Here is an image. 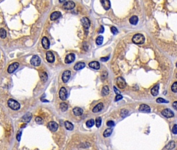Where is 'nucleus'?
<instances>
[{"mask_svg":"<svg viewBox=\"0 0 177 150\" xmlns=\"http://www.w3.org/2000/svg\"><path fill=\"white\" fill-rule=\"evenodd\" d=\"M132 41L136 44H142L144 43L145 37L143 34H138L134 35Z\"/></svg>","mask_w":177,"mask_h":150,"instance_id":"1","label":"nucleus"},{"mask_svg":"<svg viewBox=\"0 0 177 150\" xmlns=\"http://www.w3.org/2000/svg\"><path fill=\"white\" fill-rule=\"evenodd\" d=\"M7 104L8 106L10 107V108L12 109L15 110H17L19 109L20 108V105L17 101H16V100L11 99H9L8 102H7Z\"/></svg>","mask_w":177,"mask_h":150,"instance_id":"2","label":"nucleus"},{"mask_svg":"<svg viewBox=\"0 0 177 150\" xmlns=\"http://www.w3.org/2000/svg\"><path fill=\"white\" fill-rule=\"evenodd\" d=\"M162 115L164 116L166 118H172V117H174V113L172 111L171 109H163L162 112H161Z\"/></svg>","mask_w":177,"mask_h":150,"instance_id":"3","label":"nucleus"},{"mask_svg":"<svg viewBox=\"0 0 177 150\" xmlns=\"http://www.w3.org/2000/svg\"><path fill=\"white\" fill-rule=\"evenodd\" d=\"M116 84L117 87L120 89H123L126 87V82L123 78L121 77H119L117 78L116 80Z\"/></svg>","mask_w":177,"mask_h":150,"instance_id":"4","label":"nucleus"},{"mask_svg":"<svg viewBox=\"0 0 177 150\" xmlns=\"http://www.w3.org/2000/svg\"><path fill=\"white\" fill-rule=\"evenodd\" d=\"M30 63L34 66H38L41 64V59L37 55H34L31 58L30 60Z\"/></svg>","mask_w":177,"mask_h":150,"instance_id":"5","label":"nucleus"},{"mask_svg":"<svg viewBox=\"0 0 177 150\" xmlns=\"http://www.w3.org/2000/svg\"><path fill=\"white\" fill-rule=\"evenodd\" d=\"M75 4L74 2H73L72 1H66L63 5V7L64 9H67V10H70V9H72L74 8Z\"/></svg>","mask_w":177,"mask_h":150,"instance_id":"6","label":"nucleus"},{"mask_svg":"<svg viewBox=\"0 0 177 150\" xmlns=\"http://www.w3.org/2000/svg\"><path fill=\"white\" fill-rule=\"evenodd\" d=\"M59 97L60 99L64 101L67 99V92L66 89L64 87H62L59 91Z\"/></svg>","mask_w":177,"mask_h":150,"instance_id":"7","label":"nucleus"},{"mask_svg":"<svg viewBox=\"0 0 177 150\" xmlns=\"http://www.w3.org/2000/svg\"><path fill=\"white\" fill-rule=\"evenodd\" d=\"M75 59V54L73 53H70L67 54L66 58L65 60H64V62L66 64H70L74 61Z\"/></svg>","mask_w":177,"mask_h":150,"instance_id":"8","label":"nucleus"},{"mask_svg":"<svg viewBox=\"0 0 177 150\" xmlns=\"http://www.w3.org/2000/svg\"><path fill=\"white\" fill-rule=\"evenodd\" d=\"M71 75V73L70 70H66L64 71L62 76V79L63 82L66 83L69 81Z\"/></svg>","mask_w":177,"mask_h":150,"instance_id":"9","label":"nucleus"},{"mask_svg":"<svg viewBox=\"0 0 177 150\" xmlns=\"http://www.w3.org/2000/svg\"><path fill=\"white\" fill-rule=\"evenodd\" d=\"M48 128L53 132L56 131L58 128V125L55 122H50L48 123Z\"/></svg>","mask_w":177,"mask_h":150,"instance_id":"10","label":"nucleus"},{"mask_svg":"<svg viewBox=\"0 0 177 150\" xmlns=\"http://www.w3.org/2000/svg\"><path fill=\"white\" fill-rule=\"evenodd\" d=\"M19 65V63L17 62H15V63H14L11 64L8 67V69H7L8 73L9 74H12V73H14V71L18 68Z\"/></svg>","mask_w":177,"mask_h":150,"instance_id":"11","label":"nucleus"},{"mask_svg":"<svg viewBox=\"0 0 177 150\" xmlns=\"http://www.w3.org/2000/svg\"><path fill=\"white\" fill-rule=\"evenodd\" d=\"M81 22L83 26L85 29H88L91 26V22H90L89 19L86 17H84L82 18Z\"/></svg>","mask_w":177,"mask_h":150,"instance_id":"12","label":"nucleus"},{"mask_svg":"<svg viewBox=\"0 0 177 150\" xmlns=\"http://www.w3.org/2000/svg\"><path fill=\"white\" fill-rule=\"evenodd\" d=\"M46 60L48 62L50 63H53L55 60L54 55L51 51H48L46 53Z\"/></svg>","mask_w":177,"mask_h":150,"instance_id":"13","label":"nucleus"},{"mask_svg":"<svg viewBox=\"0 0 177 150\" xmlns=\"http://www.w3.org/2000/svg\"><path fill=\"white\" fill-rule=\"evenodd\" d=\"M42 44L45 49H48L50 46V42L47 37H44L42 40Z\"/></svg>","mask_w":177,"mask_h":150,"instance_id":"14","label":"nucleus"},{"mask_svg":"<svg viewBox=\"0 0 177 150\" xmlns=\"http://www.w3.org/2000/svg\"><path fill=\"white\" fill-rule=\"evenodd\" d=\"M61 16V13L60 12H54L53 13H51V14L50 15V19L51 20H55L59 18Z\"/></svg>","mask_w":177,"mask_h":150,"instance_id":"15","label":"nucleus"},{"mask_svg":"<svg viewBox=\"0 0 177 150\" xmlns=\"http://www.w3.org/2000/svg\"><path fill=\"white\" fill-rule=\"evenodd\" d=\"M139 111L146 112V113H150L151 112V109L149 106H148L146 104H142L139 107Z\"/></svg>","mask_w":177,"mask_h":150,"instance_id":"16","label":"nucleus"},{"mask_svg":"<svg viewBox=\"0 0 177 150\" xmlns=\"http://www.w3.org/2000/svg\"><path fill=\"white\" fill-rule=\"evenodd\" d=\"M159 84H157L155 85L152 89L151 90V92L152 95L154 96H156L159 94Z\"/></svg>","mask_w":177,"mask_h":150,"instance_id":"17","label":"nucleus"},{"mask_svg":"<svg viewBox=\"0 0 177 150\" xmlns=\"http://www.w3.org/2000/svg\"><path fill=\"white\" fill-rule=\"evenodd\" d=\"M89 66L96 70H98L100 67V65L99 63L97 61H93L89 64Z\"/></svg>","mask_w":177,"mask_h":150,"instance_id":"18","label":"nucleus"},{"mask_svg":"<svg viewBox=\"0 0 177 150\" xmlns=\"http://www.w3.org/2000/svg\"><path fill=\"white\" fill-rule=\"evenodd\" d=\"M103 108H104V105H103V103H99V104H97V105H96L94 107V109H92V112H94L95 113H98V112H100Z\"/></svg>","mask_w":177,"mask_h":150,"instance_id":"19","label":"nucleus"},{"mask_svg":"<svg viewBox=\"0 0 177 150\" xmlns=\"http://www.w3.org/2000/svg\"><path fill=\"white\" fill-rule=\"evenodd\" d=\"M32 117V115L31 113H27V114H25V115L22 117V122H24L25 123H29V122Z\"/></svg>","mask_w":177,"mask_h":150,"instance_id":"20","label":"nucleus"},{"mask_svg":"<svg viewBox=\"0 0 177 150\" xmlns=\"http://www.w3.org/2000/svg\"><path fill=\"white\" fill-rule=\"evenodd\" d=\"M102 5L105 10H109L111 7V2L110 1H100Z\"/></svg>","mask_w":177,"mask_h":150,"instance_id":"21","label":"nucleus"},{"mask_svg":"<svg viewBox=\"0 0 177 150\" xmlns=\"http://www.w3.org/2000/svg\"><path fill=\"white\" fill-rule=\"evenodd\" d=\"M73 112L75 116H80L83 113V110L80 107H76L73 109Z\"/></svg>","mask_w":177,"mask_h":150,"instance_id":"22","label":"nucleus"},{"mask_svg":"<svg viewBox=\"0 0 177 150\" xmlns=\"http://www.w3.org/2000/svg\"><path fill=\"white\" fill-rule=\"evenodd\" d=\"M85 66H86V64L85 63L79 62L78 63H76L74 65V69L75 70H79L84 68Z\"/></svg>","mask_w":177,"mask_h":150,"instance_id":"23","label":"nucleus"},{"mask_svg":"<svg viewBox=\"0 0 177 150\" xmlns=\"http://www.w3.org/2000/svg\"><path fill=\"white\" fill-rule=\"evenodd\" d=\"M138 17L137 16H133L129 19L130 23L133 25H136L138 22Z\"/></svg>","mask_w":177,"mask_h":150,"instance_id":"24","label":"nucleus"},{"mask_svg":"<svg viewBox=\"0 0 177 150\" xmlns=\"http://www.w3.org/2000/svg\"><path fill=\"white\" fill-rule=\"evenodd\" d=\"M176 146V143L174 141L169 142L166 146V149L168 150H171L174 149Z\"/></svg>","mask_w":177,"mask_h":150,"instance_id":"25","label":"nucleus"},{"mask_svg":"<svg viewBox=\"0 0 177 150\" xmlns=\"http://www.w3.org/2000/svg\"><path fill=\"white\" fill-rule=\"evenodd\" d=\"M109 93V88L108 86H105L103 87L101 91V95L104 96L108 95Z\"/></svg>","mask_w":177,"mask_h":150,"instance_id":"26","label":"nucleus"},{"mask_svg":"<svg viewBox=\"0 0 177 150\" xmlns=\"http://www.w3.org/2000/svg\"><path fill=\"white\" fill-rule=\"evenodd\" d=\"M64 126H65L66 128L68 130H72L74 128L73 125L69 121H66L64 122Z\"/></svg>","mask_w":177,"mask_h":150,"instance_id":"27","label":"nucleus"},{"mask_svg":"<svg viewBox=\"0 0 177 150\" xmlns=\"http://www.w3.org/2000/svg\"><path fill=\"white\" fill-rule=\"evenodd\" d=\"M112 131H113V129L112 128H108L106 130H105V131H104L103 135H104V137L107 138V137H108V136H111V135L112 134Z\"/></svg>","mask_w":177,"mask_h":150,"instance_id":"28","label":"nucleus"},{"mask_svg":"<svg viewBox=\"0 0 177 150\" xmlns=\"http://www.w3.org/2000/svg\"><path fill=\"white\" fill-rule=\"evenodd\" d=\"M40 76L41 80L43 81V82H46V81L47 80V79H48L47 74L45 72H42L41 74H40Z\"/></svg>","mask_w":177,"mask_h":150,"instance_id":"29","label":"nucleus"},{"mask_svg":"<svg viewBox=\"0 0 177 150\" xmlns=\"http://www.w3.org/2000/svg\"><path fill=\"white\" fill-rule=\"evenodd\" d=\"M95 120L93 119H89L87 120V121L86 122V126L88 127V128H91V127H92L95 125Z\"/></svg>","mask_w":177,"mask_h":150,"instance_id":"30","label":"nucleus"},{"mask_svg":"<svg viewBox=\"0 0 177 150\" xmlns=\"http://www.w3.org/2000/svg\"><path fill=\"white\" fill-rule=\"evenodd\" d=\"M60 109L62 112H66L68 109V106L66 103H61L60 104Z\"/></svg>","mask_w":177,"mask_h":150,"instance_id":"31","label":"nucleus"},{"mask_svg":"<svg viewBox=\"0 0 177 150\" xmlns=\"http://www.w3.org/2000/svg\"><path fill=\"white\" fill-rule=\"evenodd\" d=\"M103 41H104V37L102 35H99V36L96 39V44L98 45H100L102 44Z\"/></svg>","mask_w":177,"mask_h":150,"instance_id":"32","label":"nucleus"},{"mask_svg":"<svg viewBox=\"0 0 177 150\" xmlns=\"http://www.w3.org/2000/svg\"><path fill=\"white\" fill-rule=\"evenodd\" d=\"M96 125L97 128H99L101 125V122H102V119L100 117H98L97 118H96Z\"/></svg>","mask_w":177,"mask_h":150,"instance_id":"33","label":"nucleus"},{"mask_svg":"<svg viewBox=\"0 0 177 150\" xmlns=\"http://www.w3.org/2000/svg\"><path fill=\"white\" fill-rule=\"evenodd\" d=\"M6 37V31L3 28L0 29V37L2 39H4Z\"/></svg>","mask_w":177,"mask_h":150,"instance_id":"34","label":"nucleus"},{"mask_svg":"<svg viewBox=\"0 0 177 150\" xmlns=\"http://www.w3.org/2000/svg\"><path fill=\"white\" fill-rule=\"evenodd\" d=\"M128 114V110L126 109H123L121 111V116L122 117H125Z\"/></svg>","mask_w":177,"mask_h":150,"instance_id":"35","label":"nucleus"},{"mask_svg":"<svg viewBox=\"0 0 177 150\" xmlns=\"http://www.w3.org/2000/svg\"><path fill=\"white\" fill-rule=\"evenodd\" d=\"M156 102L159 103H169V101L163 98H161V97H159V98L156 99Z\"/></svg>","mask_w":177,"mask_h":150,"instance_id":"36","label":"nucleus"},{"mask_svg":"<svg viewBox=\"0 0 177 150\" xmlns=\"http://www.w3.org/2000/svg\"><path fill=\"white\" fill-rule=\"evenodd\" d=\"M35 120L36 123L39 125H42L43 123V120L40 117H37L36 118H35Z\"/></svg>","mask_w":177,"mask_h":150,"instance_id":"37","label":"nucleus"},{"mask_svg":"<svg viewBox=\"0 0 177 150\" xmlns=\"http://www.w3.org/2000/svg\"><path fill=\"white\" fill-rule=\"evenodd\" d=\"M171 90L172 92L176 93L177 92V82H175L173 83L171 86Z\"/></svg>","mask_w":177,"mask_h":150,"instance_id":"38","label":"nucleus"},{"mask_svg":"<svg viewBox=\"0 0 177 150\" xmlns=\"http://www.w3.org/2000/svg\"><path fill=\"white\" fill-rule=\"evenodd\" d=\"M111 31L112 32V33L113 34H116L118 32V31L117 28L115 27H113V26L111 28Z\"/></svg>","mask_w":177,"mask_h":150,"instance_id":"39","label":"nucleus"},{"mask_svg":"<svg viewBox=\"0 0 177 150\" xmlns=\"http://www.w3.org/2000/svg\"><path fill=\"white\" fill-rule=\"evenodd\" d=\"M107 125L109 127H112L115 125V123L112 120H109V121L107 123Z\"/></svg>","mask_w":177,"mask_h":150,"instance_id":"40","label":"nucleus"},{"mask_svg":"<svg viewBox=\"0 0 177 150\" xmlns=\"http://www.w3.org/2000/svg\"><path fill=\"white\" fill-rule=\"evenodd\" d=\"M123 99V96L121 94H117V95L116 96L115 99V102H117V101H118L121 100V99Z\"/></svg>","mask_w":177,"mask_h":150,"instance_id":"41","label":"nucleus"},{"mask_svg":"<svg viewBox=\"0 0 177 150\" xmlns=\"http://www.w3.org/2000/svg\"><path fill=\"white\" fill-rule=\"evenodd\" d=\"M21 134L22 132L20 131H19L18 132V133L17 135V136H16V138H17V140H18V141H20V139H21Z\"/></svg>","mask_w":177,"mask_h":150,"instance_id":"42","label":"nucleus"},{"mask_svg":"<svg viewBox=\"0 0 177 150\" xmlns=\"http://www.w3.org/2000/svg\"><path fill=\"white\" fill-rule=\"evenodd\" d=\"M172 131L173 133H174L175 135H176L177 133V125L176 124H175L174 126H173V128H172Z\"/></svg>","mask_w":177,"mask_h":150,"instance_id":"43","label":"nucleus"},{"mask_svg":"<svg viewBox=\"0 0 177 150\" xmlns=\"http://www.w3.org/2000/svg\"><path fill=\"white\" fill-rule=\"evenodd\" d=\"M113 88H114V91H115V93L117 95V94H120V93H121L120 91H119L118 89H117V88H116L115 87H114Z\"/></svg>","mask_w":177,"mask_h":150,"instance_id":"44","label":"nucleus"},{"mask_svg":"<svg viewBox=\"0 0 177 150\" xmlns=\"http://www.w3.org/2000/svg\"><path fill=\"white\" fill-rule=\"evenodd\" d=\"M104 26H101V27H100V29H99V33L102 34V33H103V32H104Z\"/></svg>","mask_w":177,"mask_h":150,"instance_id":"45","label":"nucleus"},{"mask_svg":"<svg viewBox=\"0 0 177 150\" xmlns=\"http://www.w3.org/2000/svg\"><path fill=\"white\" fill-rule=\"evenodd\" d=\"M109 58V57H102L101 58V61H107Z\"/></svg>","mask_w":177,"mask_h":150,"instance_id":"46","label":"nucleus"},{"mask_svg":"<svg viewBox=\"0 0 177 150\" xmlns=\"http://www.w3.org/2000/svg\"><path fill=\"white\" fill-rule=\"evenodd\" d=\"M177 101H175V102H174V103H173L172 106L175 109H177Z\"/></svg>","mask_w":177,"mask_h":150,"instance_id":"47","label":"nucleus"}]
</instances>
